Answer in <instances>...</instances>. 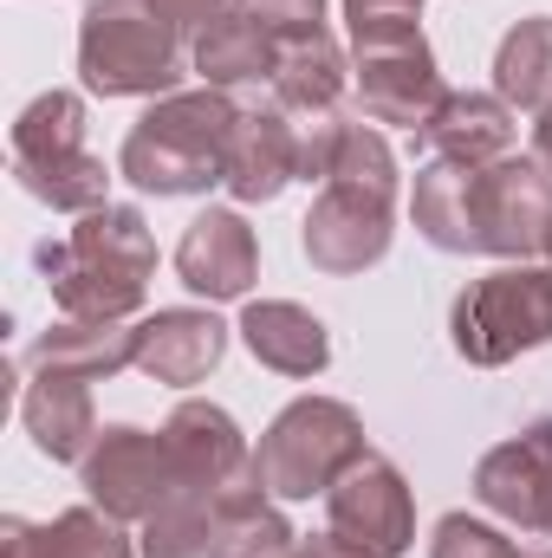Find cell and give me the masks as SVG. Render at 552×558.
<instances>
[{"mask_svg": "<svg viewBox=\"0 0 552 558\" xmlns=\"http://www.w3.org/2000/svg\"><path fill=\"white\" fill-rule=\"evenodd\" d=\"M39 274L52 292L59 318H131L156 274V241L149 221L124 202H105L79 215L65 241H39Z\"/></svg>", "mask_w": 552, "mask_h": 558, "instance_id": "cell-1", "label": "cell"}, {"mask_svg": "<svg viewBox=\"0 0 552 558\" xmlns=\"http://www.w3.org/2000/svg\"><path fill=\"white\" fill-rule=\"evenodd\" d=\"M241 124L235 92H169L131 124L118 175L143 195H202L228 175V137Z\"/></svg>", "mask_w": 552, "mask_h": 558, "instance_id": "cell-2", "label": "cell"}, {"mask_svg": "<svg viewBox=\"0 0 552 558\" xmlns=\"http://www.w3.org/2000/svg\"><path fill=\"white\" fill-rule=\"evenodd\" d=\"M182 33L143 0H85L79 78L98 98H169L182 85Z\"/></svg>", "mask_w": 552, "mask_h": 558, "instance_id": "cell-3", "label": "cell"}, {"mask_svg": "<svg viewBox=\"0 0 552 558\" xmlns=\"http://www.w3.org/2000/svg\"><path fill=\"white\" fill-rule=\"evenodd\" d=\"M364 454H371V441H364V422H358L351 403H338V397H299V403H286L261 428V441H254V481L274 500H312V494H332V481L351 474Z\"/></svg>", "mask_w": 552, "mask_h": 558, "instance_id": "cell-4", "label": "cell"}, {"mask_svg": "<svg viewBox=\"0 0 552 558\" xmlns=\"http://www.w3.org/2000/svg\"><path fill=\"white\" fill-rule=\"evenodd\" d=\"M448 338L475 371H501L520 351L552 344V260H514L488 279H468L455 292Z\"/></svg>", "mask_w": 552, "mask_h": 558, "instance_id": "cell-5", "label": "cell"}, {"mask_svg": "<svg viewBox=\"0 0 552 558\" xmlns=\"http://www.w3.org/2000/svg\"><path fill=\"white\" fill-rule=\"evenodd\" d=\"M552 247V169L540 156H501L475 169V254L540 260Z\"/></svg>", "mask_w": 552, "mask_h": 558, "instance_id": "cell-6", "label": "cell"}, {"mask_svg": "<svg viewBox=\"0 0 552 558\" xmlns=\"http://www.w3.org/2000/svg\"><path fill=\"white\" fill-rule=\"evenodd\" d=\"M397 241V189H364V182H325L312 215L299 221V247L319 274L351 279L371 274Z\"/></svg>", "mask_w": 552, "mask_h": 558, "instance_id": "cell-7", "label": "cell"}, {"mask_svg": "<svg viewBox=\"0 0 552 558\" xmlns=\"http://www.w3.org/2000/svg\"><path fill=\"white\" fill-rule=\"evenodd\" d=\"M325 533L338 546H351L358 558H404L416 546L410 481L384 454H364L351 474L332 481V494H325Z\"/></svg>", "mask_w": 552, "mask_h": 558, "instance_id": "cell-8", "label": "cell"}, {"mask_svg": "<svg viewBox=\"0 0 552 558\" xmlns=\"http://www.w3.org/2000/svg\"><path fill=\"white\" fill-rule=\"evenodd\" d=\"M79 487L92 494V507H105L111 520H149L169 494H176V468H169V441L163 428H137V422H111L98 428L92 454L79 461Z\"/></svg>", "mask_w": 552, "mask_h": 558, "instance_id": "cell-9", "label": "cell"}, {"mask_svg": "<svg viewBox=\"0 0 552 558\" xmlns=\"http://www.w3.org/2000/svg\"><path fill=\"white\" fill-rule=\"evenodd\" d=\"M475 500L494 520L552 539V416L527 422L520 435H507L501 448L475 461Z\"/></svg>", "mask_w": 552, "mask_h": 558, "instance_id": "cell-10", "label": "cell"}, {"mask_svg": "<svg viewBox=\"0 0 552 558\" xmlns=\"http://www.w3.org/2000/svg\"><path fill=\"white\" fill-rule=\"evenodd\" d=\"M442 105H448V85L422 33L391 46H358V118L391 131H422Z\"/></svg>", "mask_w": 552, "mask_h": 558, "instance_id": "cell-11", "label": "cell"}, {"mask_svg": "<svg viewBox=\"0 0 552 558\" xmlns=\"http://www.w3.org/2000/svg\"><path fill=\"white\" fill-rule=\"evenodd\" d=\"M163 441H169V468H176V487H202V494H228V487H248L254 481V448L241 435V422L228 416L221 403H176L163 422ZM261 487V481H254Z\"/></svg>", "mask_w": 552, "mask_h": 558, "instance_id": "cell-12", "label": "cell"}, {"mask_svg": "<svg viewBox=\"0 0 552 558\" xmlns=\"http://www.w3.org/2000/svg\"><path fill=\"white\" fill-rule=\"evenodd\" d=\"M176 279L208 299V305H228V299H248V286L261 279V241L254 228L235 215V208H208L182 228L176 241Z\"/></svg>", "mask_w": 552, "mask_h": 558, "instance_id": "cell-13", "label": "cell"}, {"mask_svg": "<svg viewBox=\"0 0 552 558\" xmlns=\"http://www.w3.org/2000/svg\"><path fill=\"white\" fill-rule=\"evenodd\" d=\"M221 357H228V325H221L215 312L169 305V312H149L137 325V371L149 384L189 390V384H202Z\"/></svg>", "mask_w": 552, "mask_h": 558, "instance_id": "cell-14", "label": "cell"}, {"mask_svg": "<svg viewBox=\"0 0 552 558\" xmlns=\"http://www.w3.org/2000/svg\"><path fill=\"white\" fill-rule=\"evenodd\" d=\"M286 182H299V118H286L279 105H248L228 137L221 189L235 202H274Z\"/></svg>", "mask_w": 552, "mask_h": 558, "instance_id": "cell-15", "label": "cell"}, {"mask_svg": "<svg viewBox=\"0 0 552 558\" xmlns=\"http://www.w3.org/2000/svg\"><path fill=\"white\" fill-rule=\"evenodd\" d=\"M20 422L33 435V448L46 461H85L98 441V410H92V384L72 371L39 364L33 384L20 390Z\"/></svg>", "mask_w": 552, "mask_h": 558, "instance_id": "cell-16", "label": "cell"}, {"mask_svg": "<svg viewBox=\"0 0 552 558\" xmlns=\"http://www.w3.org/2000/svg\"><path fill=\"white\" fill-rule=\"evenodd\" d=\"M429 156L442 162H501L514 156V137H520V111L501 98V92H448V105L416 131Z\"/></svg>", "mask_w": 552, "mask_h": 558, "instance_id": "cell-17", "label": "cell"}, {"mask_svg": "<svg viewBox=\"0 0 552 558\" xmlns=\"http://www.w3.org/2000/svg\"><path fill=\"white\" fill-rule=\"evenodd\" d=\"M241 344L254 351V364H267L279 377H319L332 364V331L299 299H254L241 312Z\"/></svg>", "mask_w": 552, "mask_h": 558, "instance_id": "cell-18", "label": "cell"}, {"mask_svg": "<svg viewBox=\"0 0 552 558\" xmlns=\"http://www.w3.org/2000/svg\"><path fill=\"white\" fill-rule=\"evenodd\" d=\"M189 65H195V72H202V85H215V92L274 85L279 39L261 26V20H248L241 7H228V13H215V20L195 33V46H189Z\"/></svg>", "mask_w": 552, "mask_h": 558, "instance_id": "cell-19", "label": "cell"}, {"mask_svg": "<svg viewBox=\"0 0 552 558\" xmlns=\"http://www.w3.org/2000/svg\"><path fill=\"white\" fill-rule=\"evenodd\" d=\"M351 92V59L332 33H312V39H286L274 65V105L286 118H338Z\"/></svg>", "mask_w": 552, "mask_h": 558, "instance_id": "cell-20", "label": "cell"}, {"mask_svg": "<svg viewBox=\"0 0 552 558\" xmlns=\"http://www.w3.org/2000/svg\"><path fill=\"white\" fill-rule=\"evenodd\" d=\"M33 364L72 371L85 384H111L118 371L137 364V325H124V318H52L46 338L33 344Z\"/></svg>", "mask_w": 552, "mask_h": 558, "instance_id": "cell-21", "label": "cell"}, {"mask_svg": "<svg viewBox=\"0 0 552 558\" xmlns=\"http://www.w3.org/2000/svg\"><path fill=\"white\" fill-rule=\"evenodd\" d=\"M410 215H416V234L435 254H475V162L429 156L416 169Z\"/></svg>", "mask_w": 552, "mask_h": 558, "instance_id": "cell-22", "label": "cell"}, {"mask_svg": "<svg viewBox=\"0 0 552 558\" xmlns=\"http://www.w3.org/2000/svg\"><path fill=\"white\" fill-rule=\"evenodd\" d=\"M494 92L514 111H552V13H527L494 46Z\"/></svg>", "mask_w": 552, "mask_h": 558, "instance_id": "cell-23", "label": "cell"}, {"mask_svg": "<svg viewBox=\"0 0 552 558\" xmlns=\"http://www.w3.org/2000/svg\"><path fill=\"white\" fill-rule=\"evenodd\" d=\"M299 546V533L286 526V513L274 507L267 487H228L215 507V546L208 558H286Z\"/></svg>", "mask_w": 552, "mask_h": 558, "instance_id": "cell-24", "label": "cell"}, {"mask_svg": "<svg viewBox=\"0 0 552 558\" xmlns=\"http://www.w3.org/2000/svg\"><path fill=\"white\" fill-rule=\"evenodd\" d=\"M13 169H39V162H59V156H79L85 149V98L79 92H39L20 118H13Z\"/></svg>", "mask_w": 552, "mask_h": 558, "instance_id": "cell-25", "label": "cell"}, {"mask_svg": "<svg viewBox=\"0 0 552 558\" xmlns=\"http://www.w3.org/2000/svg\"><path fill=\"white\" fill-rule=\"evenodd\" d=\"M215 507L221 494H202V487H176L149 520H143V558H208L215 546Z\"/></svg>", "mask_w": 552, "mask_h": 558, "instance_id": "cell-26", "label": "cell"}, {"mask_svg": "<svg viewBox=\"0 0 552 558\" xmlns=\"http://www.w3.org/2000/svg\"><path fill=\"white\" fill-rule=\"evenodd\" d=\"M13 182H20L33 202L59 208V215H92V208L111 202V169H105V156H92V149L59 156V162H39V169H13Z\"/></svg>", "mask_w": 552, "mask_h": 558, "instance_id": "cell-27", "label": "cell"}, {"mask_svg": "<svg viewBox=\"0 0 552 558\" xmlns=\"http://www.w3.org/2000/svg\"><path fill=\"white\" fill-rule=\"evenodd\" d=\"M46 558H143L124 539V520H111L105 507H65L46 526Z\"/></svg>", "mask_w": 552, "mask_h": 558, "instance_id": "cell-28", "label": "cell"}, {"mask_svg": "<svg viewBox=\"0 0 552 558\" xmlns=\"http://www.w3.org/2000/svg\"><path fill=\"white\" fill-rule=\"evenodd\" d=\"M429 0H345V26H351V46H391V39H410L422 33Z\"/></svg>", "mask_w": 552, "mask_h": 558, "instance_id": "cell-29", "label": "cell"}, {"mask_svg": "<svg viewBox=\"0 0 552 558\" xmlns=\"http://www.w3.org/2000/svg\"><path fill=\"white\" fill-rule=\"evenodd\" d=\"M520 546L488 526V520H468V513H442L435 533H429V558H514Z\"/></svg>", "mask_w": 552, "mask_h": 558, "instance_id": "cell-30", "label": "cell"}, {"mask_svg": "<svg viewBox=\"0 0 552 558\" xmlns=\"http://www.w3.org/2000/svg\"><path fill=\"white\" fill-rule=\"evenodd\" d=\"M235 7H241L248 20H261L279 46H286V39L325 33V0H235Z\"/></svg>", "mask_w": 552, "mask_h": 558, "instance_id": "cell-31", "label": "cell"}, {"mask_svg": "<svg viewBox=\"0 0 552 558\" xmlns=\"http://www.w3.org/2000/svg\"><path fill=\"white\" fill-rule=\"evenodd\" d=\"M143 7H149V13H163V20H169L176 33H189V26L202 33V26H208L215 13H228L235 0H143Z\"/></svg>", "mask_w": 552, "mask_h": 558, "instance_id": "cell-32", "label": "cell"}, {"mask_svg": "<svg viewBox=\"0 0 552 558\" xmlns=\"http://www.w3.org/2000/svg\"><path fill=\"white\" fill-rule=\"evenodd\" d=\"M0 558H46V526L7 513V520H0Z\"/></svg>", "mask_w": 552, "mask_h": 558, "instance_id": "cell-33", "label": "cell"}, {"mask_svg": "<svg viewBox=\"0 0 552 558\" xmlns=\"http://www.w3.org/2000/svg\"><path fill=\"white\" fill-rule=\"evenodd\" d=\"M286 558H358V553H351V546H338L332 533H319V539H299Z\"/></svg>", "mask_w": 552, "mask_h": 558, "instance_id": "cell-34", "label": "cell"}, {"mask_svg": "<svg viewBox=\"0 0 552 558\" xmlns=\"http://www.w3.org/2000/svg\"><path fill=\"white\" fill-rule=\"evenodd\" d=\"M533 156L552 169V111H540V124H533Z\"/></svg>", "mask_w": 552, "mask_h": 558, "instance_id": "cell-35", "label": "cell"}, {"mask_svg": "<svg viewBox=\"0 0 552 558\" xmlns=\"http://www.w3.org/2000/svg\"><path fill=\"white\" fill-rule=\"evenodd\" d=\"M514 558H552V546H520Z\"/></svg>", "mask_w": 552, "mask_h": 558, "instance_id": "cell-36", "label": "cell"}, {"mask_svg": "<svg viewBox=\"0 0 552 558\" xmlns=\"http://www.w3.org/2000/svg\"><path fill=\"white\" fill-rule=\"evenodd\" d=\"M547 260H552V247H547Z\"/></svg>", "mask_w": 552, "mask_h": 558, "instance_id": "cell-37", "label": "cell"}]
</instances>
